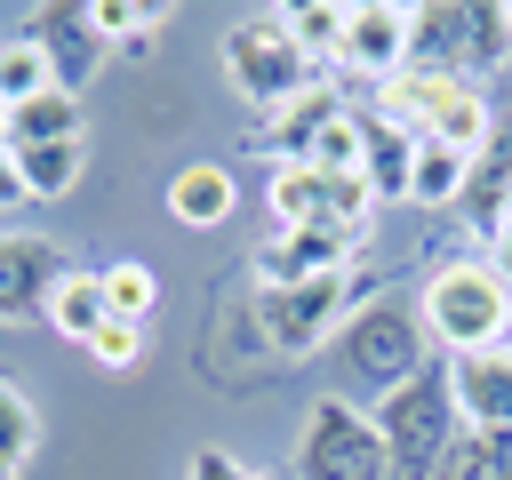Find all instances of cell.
<instances>
[{"instance_id":"cell-1","label":"cell","mask_w":512,"mask_h":480,"mask_svg":"<svg viewBox=\"0 0 512 480\" xmlns=\"http://www.w3.org/2000/svg\"><path fill=\"white\" fill-rule=\"evenodd\" d=\"M432 360V336H424V312L400 304V296H360L352 320L336 328L328 344V376L352 408H376L384 392H400L416 368Z\"/></svg>"},{"instance_id":"cell-2","label":"cell","mask_w":512,"mask_h":480,"mask_svg":"<svg viewBox=\"0 0 512 480\" xmlns=\"http://www.w3.org/2000/svg\"><path fill=\"white\" fill-rule=\"evenodd\" d=\"M416 312H424V336H432L440 360H472V352L512 344V288L488 264V248L440 256L424 272V288H416Z\"/></svg>"},{"instance_id":"cell-3","label":"cell","mask_w":512,"mask_h":480,"mask_svg":"<svg viewBox=\"0 0 512 480\" xmlns=\"http://www.w3.org/2000/svg\"><path fill=\"white\" fill-rule=\"evenodd\" d=\"M408 64L448 80H488L512 64V8L504 0H416L408 8Z\"/></svg>"},{"instance_id":"cell-4","label":"cell","mask_w":512,"mask_h":480,"mask_svg":"<svg viewBox=\"0 0 512 480\" xmlns=\"http://www.w3.org/2000/svg\"><path fill=\"white\" fill-rule=\"evenodd\" d=\"M376 440H384V480H432L440 472V456H448V440L464 432V416H456V384H448V360L432 352L400 392H384L376 408Z\"/></svg>"},{"instance_id":"cell-5","label":"cell","mask_w":512,"mask_h":480,"mask_svg":"<svg viewBox=\"0 0 512 480\" xmlns=\"http://www.w3.org/2000/svg\"><path fill=\"white\" fill-rule=\"evenodd\" d=\"M216 56H224V88H232L240 104H256L264 120H272V112H288L296 96H312V88L328 80V72L288 40L280 8L232 16V24H224V40H216Z\"/></svg>"},{"instance_id":"cell-6","label":"cell","mask_w":512,"mask_h":480,"mask_svg":"<svg viewBox=\"0 0 512 480\" xmlns=\"http://www.w3.org/2000/svg\"><path fill=\"white\" fill-rule=\"evenodd\" d=\"M352 304H360L352 272L296 280V288H256V296H248L264 360H312V352H328V344H336V328L352 320Z\"/></svg>"},{"instance_id":"cell-7","label":"cell","mask_w":512,"mask_h":480,"mask_svg":"<svg viewBox=\"0 0 512 480\" xmlns=\"http://www.w3.org/2000/svg\"><path fill=\"white\" fill-rule=\"evenodd\" d=\"M288 480H384V440L376 416L352 408L344 392H320L296 424V464Z\"/></svg>"},{"instance_id":"cell-8","label":"cell","mask_w":512,"mask_h":480,"mask_svg":"<svg viewBox=\"0 0 512 480\" xmlns=\"http://www.w3.org/2000/svg\"><path fill=\"white\" fill-rule=\"evenodd\" d=\"M64 272H72L64 240H48V232H0V328L48 320V296H56Z\"/></svg>"},{"instance_id":"cell-9","label":"cell","mask_w":512,"mask_h":480,"mask_svg":"<svg viewBox=\"0 0 512 480\" xmlns=\"http://www.w3.org/2000/svg\"><path fill=\"white\" fill-rule=\"evenodd\" d=\"M360 248H368V240H352V232H336V224H296V232H280V240H264V248H256L248 280H256V288L328 280V272H352V256H360Z\"/></svg>"},{"instance_id":"cell-10","label":"cell","mask_w":512,"mask_h":480,"mask_svg":"<svg viewBox=\"0 0 512 480\" xmlns=\"http://www.w3.org/2000/svg\"><path fill=\"white\" fill-rule=\"evenodd\" d=\"M24 40H32L40 56H48L56 88H72V96H80V88L96 80V64L112 56V40L96 32V16H88V8H64V0L32 8V16H24Z\"/></svg>"},{"instance_id":"cell-11","label":"cell","mask_w":512,"mask_h":480,"mask_svg":"<svg viewBox=\"0 0 512 480\" xmlns=\"http://www.w3.org/2000/svg\"><path fill=\"white\" fill-rule=\"evenodd\" d=\"M336 72H360L368 88H384L392 72H408V8H400V0H352V8H344Z\"/></svg>"},{"instance_id":"cell-12","label":"cell","mask_w":512,"mask_h":480,"mask_svg":"<svg viewBox=\"0 0 512 480\" xmlns=\"http://www.w3.org/2000/svg\"><path fill=\"white\" fill-rule=\"evenodd\" d=\"M456 216H464L480 240H496V232L512 224V120H496V128H488V144L472 152L464 192H456Z\"/></svg>"},{"instance_id":"cell-13","label":"cell","mask_w":512,"mask_h":480,"mask_svg":"<svg viewBox=\"0 0 512 480\" xmlns=\"http://www.w3.org/2000/svg\"><path fill=\"white\" fill-rule=\"evenodd\" d=\"M448 384H456L464 432H504L512 424V344L472 352V360H448Z\"/></svg>"},{"instance_id":"cell-14","label":"cell","mask_w":512,"mask_h":480,"mask_svg":"<svg viewBox=\"0 0 512 480\" xmlns=\"http://www.w3.org/2000/svg\"><path fill=\"white\" fill-rule=\"evenodd\" d=\"M336 112H344V88H336V80H320L312 96H296L288 112H272L264 128H248V144H256L272 168H280V160H296V168H304V160H312V144H320V128H328Z\"/></svg>"},{"instance_id":"cell-15","label":"cell","mask_w":512,"mask_h":480,"mask_svg":"<svg viewBox=\"0 0 512 480\" xmlns=\"http://www.w3.org/2000/svg\"><path fill=\"white\" fill-rule=\"evenodd\" d=\"M0 144H8V152H32V144H88V112H80L72 88H40L32 104L8 112Z\"/></svg>"},{"instance_id":"cell-16","label":"cell","mask_w":512,"mask_h":480,"mask_svg":"<svg viewBox=\"0 0 512 480\" xmlns=\"http://www.w3.org/2000/svg\"><path fill=\"white\" fill-rule=\"evenodd\" d=\"M408 168H416V136L360 104V184L376 200H408Z\"/></svg>"},{"instance_id":"cell-17","label":"cell","mask_w":512,"mask_h":480,"mask_svg":"<svg viewBox=\"0 0 512 480\" xmlns=\"http://www.w3.org/2000/svg\"><path fill=\"white\" fill-rule=\"evenodd\" d=\"M232 208H240V184H232L224 160H184V168L168 176V216H176V224H200V232H208V224H224Z\"/></svg>"},{"instance_id":"cell-18","label":"cell","mask_w":512,"mask_h":480,"mask_svg":"<svg viewBox=\"0 0 512 480\" xmlns=\"http://www.w3.org/2000/svg\"><path fill=\"white\" fill-rule=\"evenodd\" d=\"M104 320H112V304H104V272H96V264H72V272L56 280V296H48V328H56L64 344H88Z\"/></svg>"},{"instance_id":"cell-19","label":"cell","mask_w":512,"mask_h":480,"mask_svg":"<svg viewBox=\"0 0 512 480\" xmlns=\"http://www.w3.org/2000/svg\"><path fill=\"white\" fill-rule=\"evenodd\" d=\"M264 208L280 216V232H296V224H328V176H320V168L280 160V168H272V184H264Z\"/></svg>"},{"instance_id":"cell-20","label":"cell","mask_w":512,"mask_h":480,"mask_svg":"<svg viewBox=\"0 0 512 480\" xmlns=\"http://www.w3.org/2000/svg\"><path fill=\"white\" fill-rule=\"evenodd\" d=\"M88 16H96V32H104L112 48H128V56H152V32L168 24L160 0H88Z\"/></svg>"},{"instance_id":"cell-21","label":"cell","mask_w":512,"mask_h":480,"mask_svg":"<svg viewBox=\"0 0 512 480\" xmlns=\"http://www.w3.org/2000/svg\"><path fill=\"white\" fill-rule=\"evenodd\" d=\"M80 160H88V144H32V152H16L24 200H64L80 184Z\"/></svg>"},{"instance_id":"cell-22","label":"cell","mask_w":512,"mask_h":480,"mask_svg":"<svg viewBox=\"0 0 512 480\" xmlns=\"http://www.w3.org/2000/svg\"><path fill=\"white\" fill-rule=\"evenodd\" d=\"M464 168H472V160H456L448 144H424V136H416L408 200H416V208H456V192H464Z\"/></svg>"},{"instance_id":"cell-23","label":"cell","mask_w":512,"mask_h":480,"mask_svg":"<svg viewBox=\"0 0 512 480\" xmlns=\"http://www.w3.org/2000/svg\"><path fill=\"white\" fill-rule=\"evenodd\" d=\"M280 24L312 64H336V48H344V8L336 0H296V8H280Z\"/></svg>"},{"instance_id":"cell-24","label":"cell","mask_w":512,"mask_h":480,"mask_svg":"<svg viewBox=\"0 0 512 480\" xmlns=\"http://www.w3.org/2000/svg\"><path fill=\"white\" fill-rule=\"evenodd\" d=\"M104 272V304H112V320H152V304H160V280H152V264H136V256H120V264H96Z\"/></svg>"},{"instance_id":"cell-25","label":"cell","mask_w":512,"mask_h":480,"mask_svg":"<svg viewBox=\"0 0 512 480\" xmlns=\"http://www.w3.org/2000/svg\"><path fill=\"white\" fill-rule=\"evenodd\" d=\"M40 88H56V72H48V56L16 32V40H0V104L16 112V104H32Z\"/></svg>"},{"instance_id":"cell-26","label":"cell","mask_w":512,"mask_h":480,"mask_svg":"<svg viewBox=\"0 0 512 480\" xmlns=\"http://www.w3.org/2000/svg\"><path fill=\"white\" fill-rule=\"evenodd\" d=\"M32 448H40V408L0 376V464H16V472H24V456H32Z\"/></svg>"},{"instance_id":"cell-27","label":"cell","mask_w":512,"mask_h":480,"mask_svg":"<svg viewBox=\"0 0 512 480\" xmlns=\"http://www.w3.org/2000/svg\"><path fill=\"white\" fill-rule=\"evenodd\" d=\"M88 360L112 368V376H128V368L144 360V328H136V320H104V328L88 336Z\"/></svg>"},{"instance_id":"cell-28","label":"cell","mask_w":512,"mask_h":480,"mask_svg":"<svg viewBox=\"0 0 512 480\" xmlns=\"http://www.w3.org/2000/svg\"><path fill=\"white\" fill-rule=\"evenodd\" d=\"M184 480H248V464H232L224 448H192V464H184Z\"/></svg>"},{"instance_id":"cell-29","label":"cell","mask_w":512,"mask_h":480,"mask_svg":"<svg viewBox=\"0 0 512 480\" xmlns=\"http://www.w3.org/2000/svg\"><path fill=\"white\" fill-rule=\"evenodd\" d=\"M480 456H488V480H512V424L504 432H480Z\"/></svg>"},{"instance_id":"cell-30","label":"cell","mask_w":512,"mask_h":480,"mask_svg":"<svg viewBox=\"0 0 512 480\" xmlns=\"http://www.w3.org/2000/svg\"><path fill=\"white\" fill-rule=\"evenodd\" d=\"M16 200H24V176H16V152L0 144V208H16Z\"/></svg>"},{"instance_id":"cell-31","label":"cell","mask_w":512,"mask_h":480,"mask_svg":"<svg viewBox=\"0 0 512 480\" xmlns=\"http://www.w3.org/2000/svg\"><path fill=\"white\" fill-rule=\"evenodd\" d=\"M488 264H496V272H504V288H512V224L488 240Z\"/></svg>"},{"instance_id":"cell-32","label":"cell","mask_w":512,"mask_h":480,"mask_svg":"<svg viewBox=\"0 0 512 480\" xmlns=\"http://www.w3.org/2000/svg\"><path fill=\"white\" fill-rule=\"evenodd\" d=\"M0 480H16V464H0Z\"/></svg>"},{"instance_id":"cell-33","label":"cell","mask_w":512,"mask_h":480,"mask_svg":"<svg viewBox=\"0 0 512 480\" xmlns=\"http://www.w3.org/2000/svg\"><path fill=\"white\" fill-rule=\"evenodd\" d=\"M0 128H8V104H0Z\"/></svg>"}]
</instances>
